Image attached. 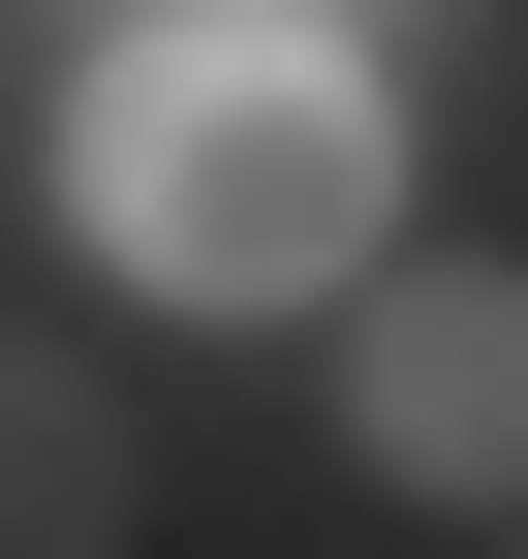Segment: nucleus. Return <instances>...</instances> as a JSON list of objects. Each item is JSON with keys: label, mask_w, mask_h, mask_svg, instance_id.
<instances>
[{"label": "nucleus", "mask_w": 528, "mask_h": 559, "mask_svg": "<svg viewBox=\"0 0 528 559\" xmlns=\"http://www.w3.org/2000/svg\"><path fill=\"white\" fill-rule=\"evenodd\" d=\"M62 218H94L156 311H343L373 218H405V94L280 0H156V32L62 94Z\"/></svg>", "instance_id": "f257e3e1"}, {"label": "nucleus", "mask_w": 528, "mask_h": 559, "mask_svg": "<svg viewBox=\"0 0 528 559\" xmlns=\"http://www.w3.org/2000/svg\"><path fill=\"white\" fill-rule=\"evenodd\" d=\"M343 436H373V498H528V280H373L343 311Z\"/></svg>", "instance_id": "f03ea898"}, {"label": "nucleus", "mask_w": 528, "mask_h": 559, "mask_svg": "<svg viewBox=\"0 0 528 559\" xmlns=\"http://www.w3.org/2000/svg\"><path fill=\"white\" fill-rule=\"evenodd\" d=\"M0 559H124V404L62 311H0Z\"/></svg>", "instance_id": "7ed1b4c3"}, {"label": "nucleus", "mask_w": 528, "mask_h": 559, "mask_svg": "<svg viewBox=\"0 0 528 559\" xmlns=\"http://www.w3.org/2000/svg\"><path fill=\"white\" fill-rule=\"evenodd\" d=\"M280 32H343V62H373V32H435V0H280Z\"/></svg>", "instance_id": "20e7f679"}, {"label": "nucleus", "mask_w": 528, "mask_h": 559, "mask_svg": "<svg viewBox=\"0 0 528 559\" xmlns=\"http://www.w3.org/2000/svg\"><path fill=\"white\" fill-rule=\"evenodd\" d=\"M497 559H528V498H497Z\"/></svg>", "instance_id": "39448f33"}]
</instances>
